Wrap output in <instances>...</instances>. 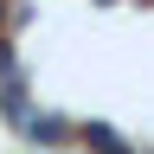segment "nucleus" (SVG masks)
Returning <instances> with one entry per match:
<instances>
[{
	"label": "nucleus",
	"instance_id": "7ed1b4c3",
	"mask_svg": "<svg viewBox=\"0 0 154 154\" xmlns=\"http://www.w3.org/2000/svg\"><path fill=\"white\" fill-rule=\"evenodd\" d=\"M7 77H19V71H13V45L0 38V84H7Z\"/></svg>",
	"mask_w": 154,
	"mask_h": 154
},
{
	"label": "nucleus",
	"instance_id": "f257e3e1",
	"mask_svg": "<svg viewBox=\"0 0 154 154\" xmlns=\"http://www.w3.org/2000/svg\"><path fill=\"white\" fill-rule=\"evenodd\" d=\"M77 135H84V141H90L96 154H135V148H128V141H122V135H116L109 122H84V128H77Z\"/></svg>",
	"mask_w": 154,
	"mask_h": 154
},
{
	"label": "nucleus",
	"instance_id": "f03ea898",
	"mask_svg": "<svg viewBox=\"0 0 154 154\" xmlns=\"http://www.w3.org/2000/svg\"><path fill=\"white\" fill-rule=\"evenodd\" d=\"M26 135H32L38 148H45V141H71V122H58V116H32V122H26Z\"/></svg>",
	"mask_w": 154,
	"mask_h": 154
},
{
	"label": "nucleus",
	"instance_id": "20e7f679",
	"mask_svg": "<svg viewBox=\"0 0 154 154\" xmlns=\"http://www.w3.org/2000/svg\"><path fill=\"white\" fill-rule=\"evenodd\" d=\"M0 38H7V0H0Z\"/></svg>",
	"mask_w": 154,
	"mask_h": 154
}]
</instances>
